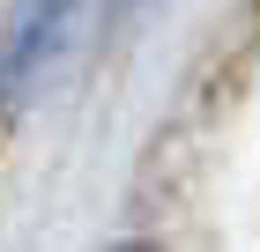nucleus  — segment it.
I'll list each match as a JSON object with an SVG mask.
<instances>
[{"instance_id":"obj_1","label":"nucleus","mask_w":260,"mask_h":252,"mask_svg":"<svg viewBox=\"0 0 260 252\" xmlns=\"http://www.w3.org/2000/svg\"><path fill=\"white\" fill-rule=\"evenodd\" d=\"M104 8H119V0H22L15 30H8V97L30 104L38 82H52L82 45L97 38Z\"/></svg>"},{"instance_id":"obj_2","label":"nucleus","mask_w":260,"mask_h":252,"mask_svg":"<svg viewBox=\"0 0 260 252\" xmlns=\"http://www.w3.org/2000/svg\"><path fill=\"white\" fill-rule=\"evenodd\" d=\"M119 252H141V245H119Z\"/></svg>"}]
</instances>
